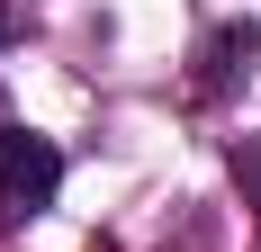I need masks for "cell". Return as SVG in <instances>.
<instances>
[{
    "mask_svg": "<svg viewBox=\"0 0 261 252\" xmlns=\"http://www.w3.org/2000/svg\"><path fill=\"white\" fill-rule=\"evenodd\" d=\"M54 189H63L54 135H27L18 117H0V207L9 216H36V207H54Z\"/></svg>",
    "mask_w": 261,
    "mask_h": 252,
    "instance_id": "cell-1",
    "label": "cell"
},
{
    "mask_svg": "<svg viewBox=\"0 0 261 252\" xmlns=\"http://www.w3.org/2000/svg\"><path fill=\"white\" fill-rule=\"evenodd\" d=\"M0 45H9V9H0Z\"/></svg>",
    "mask_w": 261,
    "mask_h": 252,
    "instance_id": "cell-4",
    "label": "cell"
},
{
    "mask_svg": "<svg viewBox=\"0 0 261 252\" xmlns=\"http://www.w3.org/2000/svg\"><path fill=\"white\" fill-rule=\"evenodd\" d=\"M252 54H261V27H252V18H225V27L207 36V54H198V63H207L198 90H207V99H216V90H234V81L252 72Z\"/></svg>",
    "mask_w": 261,
    "mask_h": 252,
    "instance_id": "cell-2",
    "label": "cell"
},
{
    "mask_svg": "<svg viewBox=\"0 0 261 252\" xmlns=\"http://www.w3.org/2000/svg\"><path fill=\"white\" fill-rule=\"evenodd\" d=\"M234 180H243V207H261V135L234 144Z\"/></svg>",
    "mask_w": 261,
    "mask_h": 252,
    "instance_id": "cell-3",
    "label": "cell"
}]
</instances>
